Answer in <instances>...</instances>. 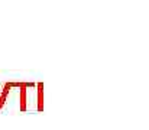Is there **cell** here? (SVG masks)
I'll return each instance as SVG.
<instances>
[]
</instances>
